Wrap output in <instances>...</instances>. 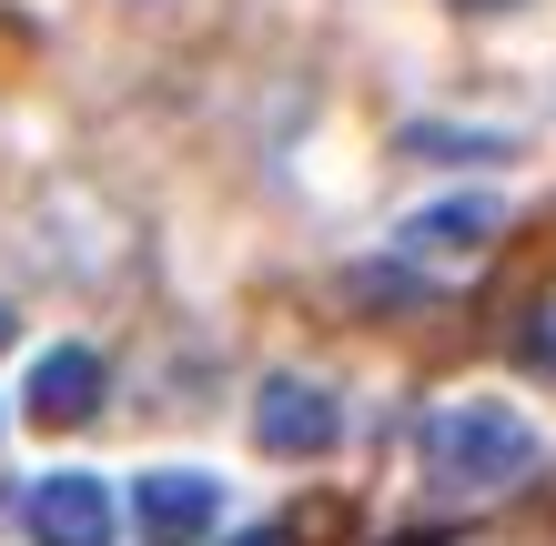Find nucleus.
Listing matches in <instances>:
<instances>
[{
	"label": "nucleus",
	"instance_id": "f257e3e1",
	"mask_svg": "<svg viewBox=\"0 0 556 546\" xmlns=\"http://www.w3.org/2000/svg\"><path fill=\"white\" fill-rule=\"evenodd\" d=\"M415 475L445 496H496L516 475H536V426L496 395H455L415 426Z\"/></svg>",
	"mask_w": 556,
	"mask_h": 546
},
{
	"label": "nucleus",
	"instance_id": "f03ea898",
	"mask_svg": "<svg viewBox=\"0 0 556 546\" xmlns=\"http://www.w3.org/2000/svg\"><path fill=\"white\" fill-rule=\"evenodd\" d=\"M334 435H344V405L324 395V384L264 374V395H253V445H264V456H324Z\"/></svg>",
	"mask_w": 556,
	"mask_h": 546
},
{
	"label": "nucleus",
	"instance_id": "7ed1b4c3",
	"mask_svg": "<svg viewBox=\"0 0 556 546\" xmlns=\"http://www.w3.org/2000/svg\"><path fill=\"white\" fill-rule=\"evenodd\" d=\"M21 517H30V536L41 546H112V486L102 475H81V466H61V475H41V486L21 496Z\"/></svg>",
	"mask_w": 556,
	"mask_h": 546
},
{
	"label": "nucleus",
	"instance_id": "20e7f679",
	"mask_svg": "<svg viewBox=\"0 0 556 546\" xmlns=\"http://www.w3.org/2000/svg\"><path fill=\"white\" fill-rule=\"evenodd\" d=\"M213 517H223V486H213L203 466H152L142 475V536L152 546H192Z\"/></svg>",
	"mask_w": 556,
	"mask_h": 546
},
{
	"label": "nucleus",
	"instance_id": "39448f33",
	"mask_svg": "<svg viewBox=\"0 0 556 546\" xmlns=\"http://www.w3.org/2000/svg\"><path fill=\"white\" fill-rule=\"evenodd\" d=\"M91 405H102V355H91V344H51V355L30 365V415H41V426H81Z\"/></svg>",
	"mask_w": 556,
	"mask_h": 546
},
{
	"label": "nucleus",
	"instance_id": "423d86ee",
	"mask_svg": "<svg viewBox=\"0 0 556 546\" xmlns=\"http://www.w3.org/2000/svg\"><path fill=\"white\" fill-rule=\"evenodd\" d=\"M485 243H496V203H435V213L405 223L415 264H425V253H435V264H466V253H485Z\"/></svg>",
	"mask_w": 556,
	"mask_h": 546
},
{
	"label": "nucleus",
	"instance_id": "0eeeda50",
	"mask_svg": "<svg viewBox=\"0 0 556 546\" xmlns=\"http://www.w3.org/2000/svg\"><path fill=\"white\" fill-rule=\"evenodd\" d=\"M405 152H425V163H485V152H516L506 132H455V122H415Z\"/></svg>",
	"mask_w": 556,
	"mask_h": 546
},
{
	"label": "nucleus",
	"instance_id": "6e6552de",
	"mask_svg": "<svg viewBox=\"0 0 556 546\" xmlns=\"http://www.w3.org/2000/svg\"><path fill=\"white\" fill-rule=\"evenodd\" d=\"M233 546H293V526H243Z\"/></svg>",
	"mask_w": 556,
	"mask_h": 546
},
{
	"label": "nucleus",
	"instance_id": "1a4fd4ad",
	"mask_svg": "<svg viewBox=\"0 0 556 546\" xmlns=\"http://www.w3.org/2000/svg\"><path fill=\"white\" fill-rule=\"evenodd\" d=\"M455 11H506V0H455Z\"/></svg>",
	"mask_w": 556,
	"mask_h": 546
},
{
	"label": "nucleus",
	"instance_id": "9d476101",
	"mask_svg": "<svg viewBox=\"0 0 556 546\" xmlns=\"http://www.w3.org/2000/svg\"><path fill=\"white\" fill-rule=\"evenodd\" d=\"M0 334H11V304H0Z\"/></svg>",
	"mask_w": 556,
	"mask_h": 546
},
{
	"label": "nucleus",
	"instance_id": "9b49d317",
	"mask_svg": "<svg viewBox=\"0 0 556 546\" xmlns=\"http://www.w3.org/2000/svg\"><path fill=\"white\" fill-rule=\"evenodd\" d=\"M546 355H556V325H546Z\"/></svg>",
	"mask_w": 556,
	"mask_h": 546
}]
</instances>
